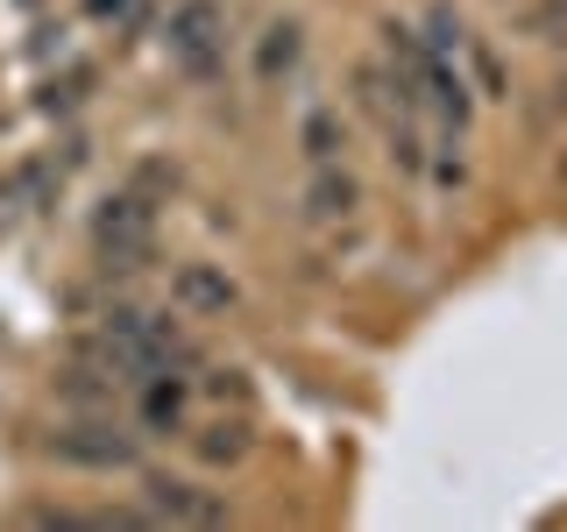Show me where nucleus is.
Masks as SVG:
<instances>
[{
	"instance_id": "423d86ee",
	"label": "nucleus",
	"mask_w": 567,
	"mask_h": 532,
	"mask_svg": "<svg viewBox=\"0 0 567 532\" xmlns=\"http://www.w3.org/2000/svg\"><path fill=\"white\" fill-rule=\"evenodd\" d=\"M142 419H150V433H177L185 426V377H171V369L142 377Z\"/></svg>"
},
{
	"instance_id": "f03ea898",
	"label": "nucleus",
	"mask_w": 567,
	"mask_h": 532,
	"mask_svg": "<svg viewBox=\"0 0 567 532\" xmlns=\"http://www.w3.org/2000/svg\"><path fill=\"white\" fill-rule=\"evenodd\" d=\"M100 248L121 263V270H135L128 256L150 248V206H142L135 192H128V200H106V213H100Z\"/></svg>"
},
{
	"instance_id": "7ed1b4c3",
	"label": "nucleus",
	"mask_w": 567,
	"mask_h": 532,
	"mask_svg": "<svg viewBox=\"0 0 567 532\" xmlns=\"http://www.w3.org/2000/svg\"><path fill=\"white\" fill-rule=\"evenodd\" d=\"M58 461H79V469H128L135 448L114 426H71V433H58Z\"/></svg>"
},
{
	"instance_id": "9b49d317",
	"label": "nucleus",
	"mask_w": 567,
	"mask_h": 532,
	"mask_svg": "<svg viewBox=\"0 0 567 532\" xmlns=\"http://www.w3.org/2000/svg\"><path fill=\"white\" fill-rule=\"evenodd\" d=\"M206 448V461H227V454H241L248 440H241V426H213V440H199Z\"/></svg>"
},
{
	"instance_id": "0eeeda50",
	"label": "nucleus",
	"mask_w": 567,
	"mask_h": 532,
	"mask_svg": "<svg viewBox=\"0 0 567 532\" xmlns=\"http://www.w3.org/2000/svg\"><path fill=\"white\" fill-rule=\"evenodd\" d=\"M298 58H306V29H298V22H270V29H262V50H256V71H262V79H291V71H298Z\"/></svg>"
},
{
	"instance_id": "f8f14e48",
	"label": "nucleus",
	"mask_w": 567,
	"mask_h": 532,
	"mask_svg": "<svg viewBox=\"0 0 567 532\" xmlns=\"http://www.w3.org/2000/svg\"><path fill=\"white\" fill-rule=\"evenodd\" d=\"M85 14H93V22H128L135 0H85Z\"/></svg>"
},
{
	"instance_id": "39448f33",
	"label": "nucleus",
	"mask_w": 567,
	"mask_h": 532,
	"mask_svg": "<svg viewBox=\"0 0 567 532\" xmlns=\"http://www.w3.org/2000/svg\"><path fill=\"white\" fill-rule=\"evenodd\" d=\"M354 200H362V192H354V177L341 164H312V185H306V213H312V221H348Z\"/></svg>"
},
{
	"instance_id": "1a4fd4ad",
	"label": "nucleus",
	"mask_w": 567,
	"mask_h": 532,
	"mask_svg": "<svg viewBox=\"0 0 567 532\" xmlns=\"http://www.w3.org/2000/svg\"><path fill=\"white\" fill-rule=\"evenodd\" d=\"M177 298L199 306V313H213V306H235V284L213 277V270H177Z\"/></svg>"
},
{
	"instance_id": "9d476101",
	"label": "nucleus",
	"mask_w": 567,
	"mask_h": 532,
	"mask_svg": "<svg viewBox=\"0 0 567 532\" xmlns=\"http://www.w3.org/2000/svg\"><path fill=\"white\" fill-rule=\"evenodd\" d=\"M425 50H433V58H454V50H461V14L454 8L425 14Z\"/></svg>"
},
{
	"instance_id": "ddd939ff",
	"label": "nucleus",
	"mask_w": 567,
	"mask_h": 532,
	"mask_svg": "<svg viewBox=\"0 0 567 532\" xmlns=\"http://www.w3.org/2000/svg\"><path fill=\"white\" fill-rule=\"evenodd\" d=\"M461 177H468V171H461V156H440V164H433V185L440 192H461Z\"/></svg>"
},
{
	"instance_id": "20e7f679",
	"label": "nucleus",
	"mask_w": 567,
	"mask_h": 532,
	"mask_svg": "<svg viewBox=\"0 0 567 532\" xmlns=\"http://www.w3.org/2000/svg\"><path fill=\"white\" fill-rule=\"evenodd\" d=\"M150 519H185V525H220L227 504L220 497H199L192 483H164V475H150Z\"/></svg>"
},
{
	"instance_id": "f257e3e1",
	"label": "nucleus",
	"mask_w": 567,
	"mask_h": 532,
	"mask_svg": "<svg viewBox=\"0 0 567 532\" xmlns=\"http://www.w3.org/2000/svg\"><path fill=\"white\" fill-rule=\"evenodd\" d=\"M164 50H171V64L185 71V79H213L227 58V14H220V0H185V8L164 22Z\"/></svg>"
},
{
	"instance_id": "6e6552de",
	"label": "nucleus",
	"mask_w": 567,
	"mask_h": 532,
	"mask_svg": "<svg viewBox=\"0 0 567 532\" xmlns=\"http://www.w3.org/2000/svg\"><path fill=\"white\" fill-rule=\"evenodd\" d=\"M298 142H306L312 164H341V150H348V121L333 114V106H312V114L298 121Z\"/></svg>"
}]
</instances>
